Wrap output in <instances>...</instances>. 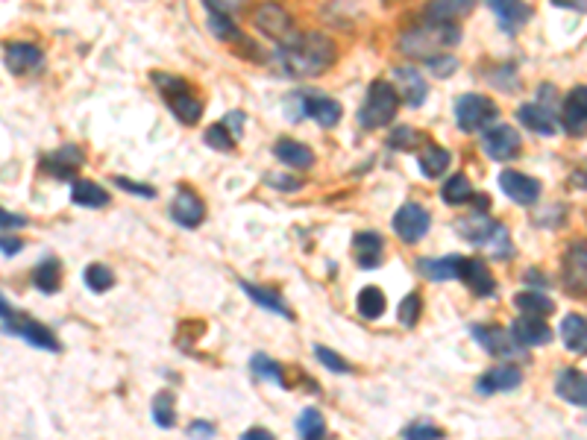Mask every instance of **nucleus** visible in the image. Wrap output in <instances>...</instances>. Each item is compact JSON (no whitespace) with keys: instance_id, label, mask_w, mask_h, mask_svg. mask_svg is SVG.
<instances>
[{"instance_id":"obj_1","label":"nucleus","mask_w":587,"mask_h":440,"mask_svg":"<svg viewBox=\"0 0 587 440\" xmlns=\"http://www.w3.org/2000/svg\"><path fill=\"white\" fill-rule=\"evenodd\" d=\"M335 62V45L323 33H297L291 42L277 47L270 56V68L285 79L320 77Z\"/></svg>"},{"instance_id":"obj_2","label":"nucleus","mask_w":587,"mask_h":440,"mask_svg":"<svg viewBox=\"0 0 587 440\" xmlns=\"http://www.w3.org/2000/svg\"><path fill=\"white\" fill-rule=\"evenodd\" d=\"M459 42H461V30L455 24L423 18L420 24L409 26V30L400 36V50L411 59L429 62L435 56H443V53L452 50Z\"/></svg>"},{"instance_id":"obj_3","label":"nucleus","mask_w":587,"mask_h":440,"mask_svg":"<svg viewBox=\"0 0 587 440\" xmlns=\"http://www.w3.org/2000/svg\"><path fill=\"white\" fill-rule=\"evenodd\" d=\"M150 79L156 83V88H159V95L165 97L167 109H171V115L177 118V121H182L186 127H194V124L200 121V118H203V103L186 86V79L171 77V74H162V71H156Z\"/></svg>"},{"instance_id":"obj_4","label":"nucleus","mask_w":587,"mask_h":440,"mask_svg":"<svg viewBox=\"0 0 587 440\" xmlns=\"http://www.w3.org/2000/svg\"><path fill=\"white\" fill-rule=\"evenodd\" d=\"M285 118L288 121L311 118L320 127H335L341 121V103H335L329 95H320V91H297L285 100Z\"/></svg>"},{"instance_id":"obj_5","label":"nucleus","mask_w":587,"mask_h":440,"mask_svg":"<svg viewBox=\"0 0 587 440\" xmlns=\"http://www.w3.org/2000/svg\"><path fill=\"white\" fill-rule=\"evenodd\" d=\"M397 106H400L397 88L390 83H385V79H373L370 88H368V97H364V106L359 109V124L364 129L388 127L390 121H394Z\"/></svg>"},{"instance_id":"obj_6","label":"nucleus","mask_w":587,"mask_h":440,"mask_svg":"<svg viewBox=\"0 0 587 440\" xmlns=\"http://www.w3.org/2000/svg\"><path fill=\"white\" fill-rule=\"evenodd\" d=\"M0 309H4V332L12 338H24L30 346H38V350H47V353H59V341L54 338V332L47 326L35 323V320L24 317L21 312L9 309V300L0 302Z\"/></svg>"},{"instance_id":"obj_7","label":"nucleus","mask_w":587,"mask_h":440,"mask_svg":"<svg viewBox=\"0 0 587 440\" xmlns=\"http://www.w3.org/2000/svg\"><path fill=\"white\" fill-rule=\"evenodd\" d=\"M497 103L481 97V95H461L455 100V121L464 132H485L493 121H497Z\"/></svg>"},{"instance_id":"obj_8","label":"nucleus","mask_w":587,"mask_h":440,"mask_svg":"<svg viewBox=\"0 0 587 440\" xmlns=\"http://www.w3.org/2000/svg\"><path fill=\"white\" fill-rule=\"evenodd\" d=\"M561 282L572 297H587V244L572 241L561 259Z\"/></svg>"},{"instance_id":"obj_9","label":"nucleus","mask_w":587,"mask_h":440,"mask_svg":"<svg viewBox=\"0 0 587 440\" xmlns=\"http://www.w3.org/2000/svg\"><path fill=\"white\" fill-rule=\"evenodd\" d=\"M253 24H256V30L262 36L273 38L277 47L285 45V42H291V38L297 36L291 15L279 4H262V6H258L256 15H253Z\"/></svg>"},{"instance_id":"obj_10","label":"nucleus","mask_w":587,"mask_h":440,"mask_svg":"<svg viewBox=\"0 0 587 440\" xmlns=\"http://www.w3.org/2000/svg\"><path fill=\"white\" fill-rule=\"evenodd\" d=\"M520 132L508 124H491L485 132H481V150H485L493 162H508V159L520 156Z\"/></svg>"},{"instance_id":"obj_11","label":"nucleus","mask_w":587,"mask_h":440,"mask_svg":"<svg viewBox=\"0 0 587 440\" xmlns=\"http://www.w3.org/2000/svg\"><path fill=\"white\" fill-rule=\"evenodd\" d=\"M390 223H394V232L402 238V241L414 244L429 232L432 218H429V211L420 203H406V206L397 209V215H394V220H390Z\"/></svg>"},{"instance_id":"obj_12","label":"nucleus","mask_w":587,"mask_h":440,"mask_svg":"<svg viewBox=\"0 0 587 440\" xmlns=\"http://www.w3.org/2000/svg\"><path fill=\"white\" fill-rule=\"evenodd\" d=\"M470 332H473V338L481 350L491 353L493 358H514V355L523 353V346L511 338V329L505 332L502 326H479L476 323Z\"/></svg>"},{"instance_id":"obj_13","label":"nucleus","mask_w":587,"mask_h":440,"mask_svg":"<svg viewBox=\"0 0 587 440\" xmlns=\"http://www.w3.org/2000/svg\"><path fill=\"white\" fill-rule=\"evenodd\" d=\"M517 121L523 124L526 129L538 132V136H555L558 132V115L550 103H546L543 95H538V100L529 103V106H520L517 109Z\"/></svg>"},{"instance_id":"obj_14","label":"nucleus","mask_w":587,"mask_h":440,"mask_svg":"<svg viewBox=\"0 0 587 440\" xmlns=\"http://www.w3.org/2000/svg\"><path fill=\"white\" fill-rule=\"evenodd\" d=\"M561 127L572 138L587 136V86H576L567 95L564 106H561Z\"/></svg>"},{"instance_id":"obj_15","label":"nucleus","mask_w":587,"mask_h":440,"mask_svg":"<svg viewBox=\"0 0 587 440\" xmlns=\"http://www.w3.org/2000/svg\"><path fill=\"white\" fill-rule=\"evenodd\" d=\"M394 88H397L400 100L406 106H411V109L423 106L426 97H429L426 79L420 77V71H414L411 65H400V68H394Z\"/></svg>"},{"instance_id":"obj_16","label":"nucleus","mask_w":587,"mask_h":440,"mask_svg":"<svg viewBox=\"0 0 587 440\" xmlns=\"http://www.w3.org/2000/svg\"><path fill=\"white\" fill-rule=\"evenodd\" d=\"M520 384H523V370H520L517 364H500V367H493L488 370L485 376H479L476 382V391L479 394H511L517 391Z\"/></svg>"},{"instance_id":"obj_17","label":"nucleus","mask_w":587,"mask_h":440,"mask_svg":"<svg viewBox=\"0 0 587 440\" xmlns=\"http://www.w3.org/2000/svg\"><path fill=\"white\" fill-rule=\"evenodd\" d=\"M500 189L505 191V197H511L517 206H531V203H538V197H541V182L520 170H502Z\"/></svg>"},{"instance_id":"obj_18","label":"nucleus","mask_w":587,"mask_h":440,"mask_svg":"<svg viewBox=\"0 0 587 440\" xmlns=\"http://www.w3.org/2000/svg\"><path fill=\"white\" fill-rule=\"evenodd\" d=\"M511 338L529 350V346H543L552 341V329L546 323V317H531V314H520L511 323Z\"/></svg>"},{"instance_id":"obj_19","label":"nucleus","mask_w":587,"mask_h":440,"mask_svg":"<svg viewBox=\"0 0 587 440\" xmlns=\"http://www.w3.org/2000/svg\"><path fill=\"white\" fill-rule=\"evenodd\" d=\"M42 50L35 45L27 42H9L4 45V62H6V71L24 77V74H33L35 68H42Z\"/></svg>"},{"instance_id":"obj_20","label":"nucleus","mask_w":587,"mask_h":440,"mask_svg":"<svg viewBox=\"0 0 587 440\" xmlns=\"http://www.w3.org/2000/svg\"><path fill=\"white\" fill-rule=\"evenodd\" d=\"M171 218L179 226H186V230H194V226H200L203 218H206L203 200L194 191H188V189H179L177 197H174V203H171Z\"/></svg>"},{"instance_id":"obj_21","label":"nucleus","mask_w":587,"mask_h":440,"mask_svg":"<svg viewBox=\"0 0 587 440\" xmlns=\"http://www.w3.org/2000/svg\"><path fill=\"white\" fill-rule=\"evenodd\" d=\"M467 256H443V259H420L417 261V273L429 282H450V279H461Z\"/></svg>"},{"instance_id":"obj_22","label":"nucleus","mask_w":587,"mask_h":440,"mask_svg":"<svg viewBox=\"0 0 587 440\" xmlns=\"http://www.w3.org/2000/svg\"><path fill=\"white\" fill-rule=\"evenodd\" d=\"M488 6H491L493 15H497L502 30L511 33V36L531 18V9L523 4V0H488Z\"/></svg>"},{"instance_id":"obj_23","label":"nucleus","mask_w":587,"mask_h":440,"mask_svg":"<svg viewBox=\"0 0 587 440\" xmlns=\"http://www.w3.org/2000/svg\"><path fill=\"white\" fill-rule=\"evenodd\" d=\"M352 250H356L359 268H364V271H376L382 264L385 244H382V235L380 232H359L356 241H352Z\"/></svg>"},{"instance_id":"obj_24","label":"nucleus","mask_w":587,"mask_h":440,"mask_svg":"<svg viewBox=\"0 0 587 440\" xmlns=\"http://www.w3.org/2000/svg\"><path fill=\"white\" fill-rule=\"evenodd\" d=\"M555 394L561 399H567L570 405H587V376L576 367H567L558 373Z\"/></svg>"},{"instance_id":"obj_25","label":"nucleus","mask_w":587,"mask_h":440,"mask_svg":"<svg viewBox=\"0 0 587 440\" xmlns=\"http://www.w3.org/2000/svg\"><path fill=\"white\" fill-rule=\"evenodd\" d=\"M461 282L473 291L476 297H493V291H497V279H493V273L479 259H464Z\"/></svg>"},{"instance_id":"obj_26","label":"nucleus","mask_w":587,"mask_h":440,"mask_svg":"<svg viewBox=\"0 0 587 440\" xmlns=\"http://www.w3.org/2000/svg\"><path fill=\"white\" fill-rule=\"evenodd\" d=\"M42 168L50 173V177L68 179L83 168V150H76V147H62V150L42 159Z\"/></svg>"},{"instance_id":"obj_27","label":"nucleus","mask_w":587,"mask_h":440,"mask_svg":"<svg viewBox=\"0 0 587 440\" xmlns=\"http://www.w3.org/2000/svg\"><path fill=\"white\" fill-rule=\"evenodd\" d=\"M479 0H432L426 6V18L429 21H443V24H455L459 18L470 15L476 9Z\"/></svg>"},{"instance_id":"obj_28","label":"nucleus","mask_w":587,"mask_h":440,"mask_svg":"<svg viewBox=\"0 0 587 440\" xmlns=\"http://www.w3.org/2000/svg\"><path fill=\"white\" fill-rule=\"evenodd\" d=\"M241 291L247 293V297H250L256 305H262L265 312H270V314H279L282 320H294V314H291V309L288 305L282 302V297L277 291H270V288H262V285H253V282H244L241 279Z\"/></svg>"},{"instance_id":"obj_29","label":"nucleus","mask_w":587,"mask_h":440,"mask_svg":"<svg viewBox=\"0 0 587 440\" xmlns=\"http://www.w3.org/2000/svg\"><path fill=\"white\" fill-rule=\"evenodd\" d=\"M273 153H277V159L282 165H288L294 170H306V168L315 165V153H311L306 144H299L294 138H279L277 147H273Z\"/></svg>"},{"instance_id":"obj_30","label":"nucleus","mask_w":587,"mask_h":440,"mask_svg":"<svg viewBox=\"0 0 587 440\" xmlns=\"http://www.w3.org/2000/svg\"><path fill=\"white\" fill-rule=\"evenodd\" d=\"M561 341L570 353L576 355H587V320L579 317V314H567L561 320V329H558Z\"/></svg>"},{"instance_id":"obj_31","label":"nucleus","mask_w":587,"mask_h":440,"mask_svg":"<svg viewBox=\"0 0 587 440\" xmlns=\"http://www.w3.org/2000/svg\"><path fill=\"white\" fill-rule=\"evenodd\" d=\"M455 230H459V235L467 238L470 244L485 247V241L491 238V232L497 230V223H493L488 215H470V218H461L459 223H455Z\"/></svg>"},{"instance_id":"obj_32","label":"nucleus","mask_w":587,"mask_h":440,"mask_svg":"<svg viewBox=\"0 0 587 440\" xmlns=\"http://www.w3.org/2000/svg\"><path fill=\"white\" fill-rule=\"evenodd\" d=\"M514 305L523 314H531V317H546L555 312V302L552 297H546L541 288H529V291H520L514 297Z\"/></svg>"},{"instance_id":"obj_33","label":"nucleus","mask_w":587,"mask_h":440,"mask_svg":"<svg viewBox=\"0 0 587 440\" xmlns=\"http://www.w3.org/2000/svg\"><path fill=\"white\" fill-rule=\"evenodd\" d=\"M71 203L74 206H83V209H103L109 203V194L100 189L97 182H74V189H71Z\"/></svg>"},{"instance_id":"obj_34","label":"nucleus","mask_w":587,"mask_h":440,"mask_svg":"<svg viewBox=\"0 0 587 440\" xmlns=\"http://www.w3.org/2000/svg\"><path fill=\"white\" fill-rule=\"evenodd\" d=\"M417 165H420L423 177L435 179L440 173H447V168L452 165V156H450V150H443V147H426V150L417 156Z\"/></svg>"},{"instance_id":"obj_35","label":"nucleus","mask_w":587,"mask_h":440,"mask_svg":"<svg viewBox=\"0 0 587 440\" xmlns=\"http://www.w3.org/2000/svg\"><path fill=\"white\" fill-rule=\"evenodd\" d=\"M440 197H443V203H447V206H464L476 194H473V185H470V179L464 177V173H455V177H450L447 182H443Z\"/></svg>"},{"instance_id":"obj_36","label":"nucleus","mask_w":587,"mask_h":440,"mask_svg":"<svg viewBox=\"0 0 587 440\" xmlns=\"http://www.w3.org/2000/svg\"><path fill=\"white\" fill-rule=\"evenodd\" d=\"M150 414H153V423L159 425V429H171L177 423V399L171 391H159L153 396V405H150Z\"/></svg>"},{"instance_id":"obj_37","label":"nucleus","mask_w":587,"mask_h":440,"mask_svg":"<svg viewBox=\"0 0 587 440\" xmlns=\"http://www.w3.org/2000/svg\"><path fill=\"white\" fill-rule=\"evenodd\" d=\"M59 279H62V271H59V261H54V259H45L33 271V285L42 293H56L59 291Z\"/></svg>"},{"instance_id":"obj_38","label":"nucleus","mask_w":587,"mask_h":440,"mask_svg":"<svg viewBox=\"0 0 587 440\" xmlns=\"http://www.w3.org/2000/svg\"><path fill=\"white\" fill-rule=\"evenodd\" d=\"M356 305H359V314L361 317L376 320V317L385 314V293L376 288V285H368V288H361Z\"/></svg>"},{"instance_id":"obj_39","label":"nucleus","mask_w":587,"mask_h":440,"mask_svg":"<svg viewBox=\"0 0 587 440\" xmlns=\"http://www.w3.org/2000/svg\"><path fill=\"white\" fill-rule=\"evenodd\" d=\"M297 432L303 440H323L326 437V420L318 408H306L297 417Z\"/></svg>"},{"instance_id":"obj_40","label":"nucleus","mask_w":587,"mask_h":440,"mask_svg":"<svg viewBox=\"0 0 587 440\" xmlns=\"http://www.w3.org/2000/svg\"><path fill=\"white\" fill-rule=\"evenodd\" d=\"M250 370L256 373L258 379L273 382V384H279V388H285V373H282L279 362H273V358H268L265 353H256L250 358Z\"/></svg>"},{"instance_id":"obj_41","label":"nucleus","mask_w":587,"mask_h":440,"mask_svg":"<svg viewBox=\"0 0 587 440\" xmlns=\"http://www.w3.org/2000/svg\"><path fill=\"white\" fill-rule=\"evenodd\" d=\"M83 279H86V288L95 291V293H103V291H109V288L115 285V273L106 268V264H100V261L88 264L86 273H83Z\"/></svg>"},{"instance_id":"obj_42","label":"nucleus","mask_w":587,"mask_h":440,"mask_svg":"<svg viewBox=\"0 0 587 440\" xmlns=\"http://www.w3.org/2000/svg\"><path fill=\"white\" fill-rule=\"evenodd\" d=\"M203 138H206L208 147H212V150H220V153H232L235 144H238V141H235L232 132H229L224 124H220V121H218L215 127H208Z\"/></svg>"},{"instance_id":"obj_43","label":"nucleus","mask_w":587,"mask_h":440,"mask_svg":"<svg viewBox=\"0 0 587 440\" xmlns=\"http://www.w3.org/2000/svg\"><path fill=\"white\" fill-rule=\"evenodd\" d=\"M420 309H423L420 293H409V297L400 302V323L406 329L417 326V320H420Z\"/></svg>"},{"instance_id":"obj_44","label":"nucleus","mask_w":587,"mask_h":440,"mask_svg":"<svg viewBox=\"0 0 587 440\" xmlns=\"http://www.w3.org/2000/svg\"><path fill=\"white\" fill-rule=\"evenodd\" d=\"M208 30H212L220 42H238V26H235L227 15H208Z\"/></svg>"},{"instance_id":"obj_45","label":"nucleus","mask_w":587,"mask_h":440,"mask_svg":"<svg viewBox=\"0 0 587 440\" xmlns=\"http://www.w3.org/2000/svg\"><path fill=\"white\" fill-rule=\"evenodd\" d=\"M315 358L326 370H332V373H352V367L338 353H332L329 346H315Z\"/></svg>"},{"instance_id":"obj_46","label":"nucleus","mask_w":587,"mask_h":440,"mask_svg":"<svg viewBox=\"0 0 587 440\" xmlns=\"http://www.w3.org/2000/svg\"><path fill=\"white\" fill-rule=\"evenodd\" d=\"M443 432L432 423H411L406 432H402V440H440Z\"/></svg>"},{"instance_id":"obj_47","label":"nucleus","mask_w":587,"mask_h":440,"mask_svg":"<svg viewBox=\"0 0 587 440\" xmlns=\"http://www.w3.org/2000/svg\"><path fill=\"white\" fill-rule=\"evenodd\" d=\"M244 4H247V0H203L208 15H227V18H232Z\"/></svg>"},{"instance_id":"obj_48","label":"nucleus","mask_w":587,"mask_h":440,"mask_svg":"<svg viewBox=\"0 0 587 440\" xmlns=\"http://www.w3.org/2000/svg\"><path fill=\"white\" fill-rule=\"evenodd\" d=\"M414 141H417V132H414L411 127H397V129L388 136V144L394 147V150H411Z\"/></svg>"},{"instance_id":"obj_49","label":"nucleus","mask_w":587,"mask_h":440,"mask_svg":"<svg viewBox=\"0 0 587 440\" xmlns=\"http://www.w3.org/2000/svg\"><path fill=\"white\" fill-rule=\"evenodd\" d=\"M115 185H117V189H121V191H129V194H136V197H145V200L156 197V189H153V185H145V182H133V179L115 177Z\"/></svg>"},{"instance_id":"obj_50","label":"nucleus","mask_w":587,"mask_h":440,"mask_svg":"<svg viewBox=\"0 0 587 440\" xmlns=\"http://www.w3.org/2000/svg\"><path fill=\"white\" fill-rule=\"evenodd\" d=\"M429 65V71H432L435 77H450L452 71H455V56H447V53H443V56H435V59H429L426 62Z\"/></svg>"},{"instance_id":"obj_51","label":"nucleus","mask_w":587,"mask_h":440,"mask_svg":"<svg viewBox=\"0 0 587 440\" xmlns=\"http://www.w3.org/2000/svg\"><path fill=\"white\" fill-rule=\"evenodd\" d=\"M188 437L191 440H212L215 437V425L208 423V420H194L188 425Z\"/></svg>"},{"instance_id":"obj_52","label":"nucleus","mask_w":587,"mask_h":440,"mask_svg":"<svg viewBox=\"0 0 587 440\" xmlns=\"http://www.w3.org/2000/svg\"><path fill=\"white\" fill-rule=\"evenodd\" d=\"M220 124H224V127H227V129L232 132V136H235V141H241V136H244V124H247V118H244L241 112H229V115H227V118H224V121H220Z\"/></svg>"},{"instance_id":"obj_53","label":"nucleus","mask_w":587,"mask_h":440,"mask_svg":"<svg viewBox=\"0 0 587 440\" xmlns=\"http://www.w3.org/2000/svg\"><path fill=\"white\" fill-rule=\"evenodd\" d=\"M265 182L273 185V189H285V191H294V189H299V185H303L299 179H282V177H273V173H270V177H265Z\"/></svg>"},{"instance_id":"obj_54","label":"nucleus","mask_w":587,"mask_h":440,"mask_svg":"<svg viewBox=\"0 0 587 440\" xmlns=\"http://www.w3.org/2000/svg\"><path fill=\"white\" fill-rule=\"evenodd\" d=\"M241 440H277V437H273L268 429H262V425H253V429H247L241 435Z\"/></svg>"},{"instance_id":"obj_55","label":"nucleus","mask_w":587,"mask_h":440,"mask_svg":"<svg viewBox=\"0 0 587 440\" xmlns=\"http://www.w3.org/2000/svg\"><path fill=\"white\" fill-rule=\"evenodd\" d=\"M21 250H24V241H21V238H9V235L4 238V256H6V259H9V256H15V252H21Z\"/></svg>"},{"instance_id":"obj_56","label":"nucleus","mask_w":587,"mask_h":440,"mask_svg":"<svg viewBox=\"0 0 587 440\" xmlns=\"http://www.w3.org/2000/svg\"><path fill=\"white\" fill-rule=\"evenodd\" d=\"M0 218H4V230H18V226H24L27 220H24L21 215H9V211H0Z\"/></svg>"},{"instance_id":"obj_57","label":"nucleus","mask_w":587,"mask_h":440,"mask_svg":"<svg viewBox=\"0 0 587 440\" xmlns=\"http://www.w3.org/2000/svg\"><path fill=\"white\" fill-rule=\"evenodd\" d=\"M561 9H572V12H587V0H552Z\"/></svg>"}]
</instances>
